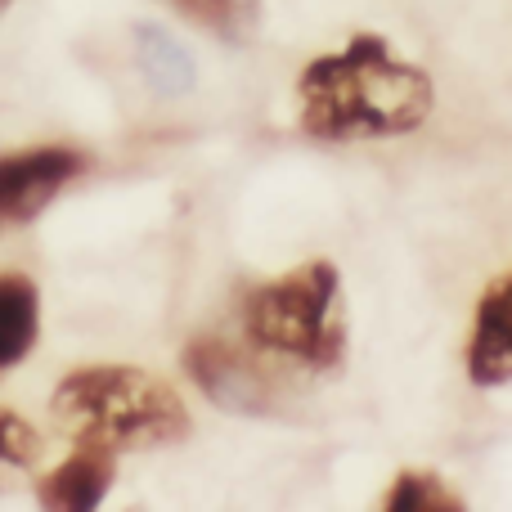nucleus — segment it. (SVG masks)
Here are the masks:
<instances>
[{
  "label": "nucleus",
  "instance_id": "20e7f679",
  "mask_svg": "<svg viewBox=\"0 0 512 512\" xmlns=\"http://www.w3.org/2000/svg\"><path fill=\"white\" fill-rule=\"evenodd\" d=\"M185 373L198 382V391L212 405L230 409V414L261 418L283 405V382L265 369V355L256 346L203 333L185 346Z\"/></svg>",
  "mask_w": 512,
  "mask_h": 512
},
{
  "label": "nucleus",
  "instance_id": "f8f14e48",
  "mask_svg": "<svg viewBox=\"0 0 512 512\" xmlns=\"http://www.w3.org/2000/svg\"><path fill=\"white\" fill-rule=\"evenodd\" d=\"M41 463V436L14 409H0V486L9 477H23Z\"/></svg>",
  "mask_w": 512,
  "mask_h": 512
},
{
  "label": "nucleus",
  "instance_id": "7ed1b4c3",
  "mask_svg": "<svg viewBox=\"0 0 512 512\" xmlns=\"http://www.w3.org/2000/svg\"><path fill=\"white\" fill-rule=\"evenodd\" d=\"M239 319L248 346L306 373H337L346 360L342 274L328 261L297 265L283 279L248 288Z\"/></svg>",
  "mask_w": 512,
  "mask_h": 512
},
{
  "label": "nucleus",
  "instance_id": "0eeeda50",
  "mask_svg": "<svg viewBox=\"0 0 512 512\" xmlns=\"http://www.w3.org/2000/svg\"><path fill=\"white\" fill-rule=\"evenodd\" d=\"M117 477V454L99 445H72V454L54 472L36 481V504L54 512H90L108 499Z\"/></svg>",
  "mask_w": 512,
  "mask_h": 512
},
{
  "label": "nucleus",
  "instance_id": "6e6552de",
  "mask_svg": "<svg viewBox=\"0 0 512 512\" xmlns=\"http://www.w3.org/2000/svg\"><path fill=\"white\" fill-rule=\"evenodd\" d=\"M41 337V292L27 274H0V373L23 364Z\"/></svg>",
  "mask_w": 512,
  "mask_h": 512
},
{
  "label": "nucleus",
  "instance_id": "f257e3e1",
  "mask_svg": "<svg viewBox=\"0 0 512 512\" xmlns=\"http://www.w3.org/2000/svg\"><path fill=\"white\" fill-rule=\"evenodd\" d=\"M301 131L324 144L396 140L427 122L436 104L432 77L400 59L382 36L360 32L333 54L306 63L297 81Z\"/></svg>",
  "mask_w": 512,
  "mask_h": 512
},
{
  "label": "nucleus",
  "instance_id": "f03ea898",
  "mask_svg": "<svg viewBox=\"0 0 512 512\" xmlns=\"http://www.w3.org/2000/svg\"><path fill=\"white\" fill-rule=\"evenodd\" d=\"M50 418L72 445L113 454L176 445L194 427L176 387L135 364H81L63 373L50 396Z\"/></svg>",
  "mask_w": 512,
  "mask_h": 512
},
{
  "label": "nucleus",
  "instance_id": "9d476101",
  "mask_svg": "<svg viewBox=\"0 0 512 512\" xmlns=\"http://www.w3.org/2000/svg\"><path fill=\"white\" fill-rule=\"evenodd\" d=\"M140 68L162 95H180L194 81L185 45H176V36H167L162 27H140Z\"/></svg>",
  "mask_w": 512,
  "mask_h": 512
},
{
  "label": "nucleus",
  "instance_id": "423d86ee",
  "mask_svg": "<svg viewBox=\"0 0 512 512\" xmlns=\"http://www.w3.org/2000/svg\"><path fill=\"white\" fill-rule=\"evenodd\" d=\"M468 378L477 387H504L512 382V274L490 283L477 297L468 337Z\"/></svg>",
  "mask_w": 512,
  "mask_h": 512
},
{
  "label": "nucleus",
  "instance_id": "9b49d317",
  "mask_svg": "<svg viewBox=\"0 0 512 512\" xmlns=\"http://www.w3.org/2000/svg\"><path fill=\"white\" fill-rule=\"evenodd\" d=\"M387 512H463V495L432 472H400L387 490Z\"/></svg>",
  "mask_w": 512,
  "mask_h": 512
},
{
  "label": "nucleus",
  "instance_id": "1a4fd4ad",
  "mask_svg": "<svg viewBox=\"0 0 512 512\" xmlns=\"http://www.w3.org/2000/svg\"><path fill=\"white\" fill-rule=\"evenodd\" d=\"M167 5L221 41H248L261 23V0H167Z\"/></svg>",
  "mask_w": 512,
  "mask_h": 512
},
{
  "label": "nucleus",
  "instance_id": "39448f33",
  "mask_svg": "<svg viewBox=\"0 0 512 512\" xmlns=\"http://www.w3.org/2000/svg\"><path fill=\"white\" fill-rule=\"evenodd\" d=\"M90 158L72 144H36L0 158V230L32 225L72 180H81Z\"/></svg>",
  "mask_w": 512,
  "mask_h": 512
},
{
  "label": "nucleus",
  "instance_id": "ddd939ff",
  "mask_svg": "<svg viewBox=\"0 0 512 512\" xmlns=\"http://www.w3.org/2000/svg\"><path fill=\"white\" fill-rule=\"evenodd\" d=\"M5 5H14V0H0V9H5Z\"/></svg>",
  "mask_w": 512,
  "mask_h": 512
}]
</instances>
